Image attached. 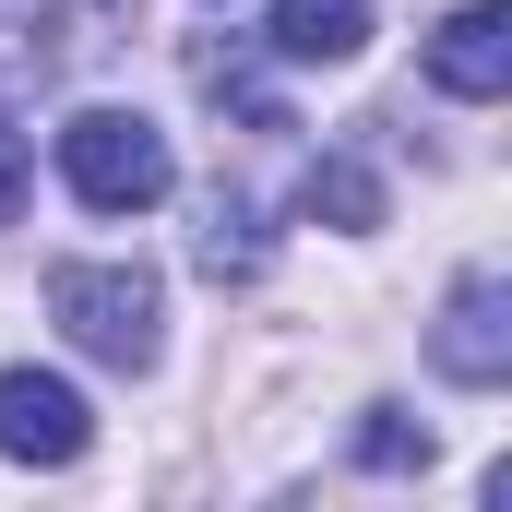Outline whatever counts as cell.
<instances>
[{
  "mask_svg": "<svg viewBox=\"0 0 512 512\" xmlns=\"http://www.w3.org/2000/svg\"><path fill=\"white\" fill-rule=\"evenodd\" d=\"M298 203H310V215H334V227H382V179H370L358 155H322Z\"/></svg>",
  "mask_w": 512,
  "mask_h": 512,
  "instance_id": "cell-8",
  "label": "cell"
},
{
  "mask_svg": "<svg viewBox=\"0 0 512 512\" xmlns=\"http://www.w3.org/2000/svg\"><path fill=\"white\" fill-rule=\"evenodd\" d=\"M262 48L298 60V72L358 60V48H370V0H274V36H262Z\"/></svg>",
  "mask_w": 512,
  "mask_h": 512,
  "instance_id": "cell-6",
  "label": "cell"
},
{
  "mask_svg": "<svg viewBox=\"0 0 512 512\" xmlns=\"http://www.w3.org/2000/svg\"><path fill=\"white\" fill-rule=\"evenodd\" d=\"M429 370L465 393L512 382V274L501 262H465L453 274V298H441V322H429Z\"/></svg>",
  "mask_w": 512,
  "mask_h": 512,
  "instance_id": "cell-3",
  "label": "cell"
},
{
  "mask_svg": "<svg viewBox=\"0 0 512 512\" xmlns=\"http://www.w3.org/2000/svg\"><path fill=\"white\" fill-rule=\"evenodd\" d=\"M84 441H96V417L60 370H0V453L12 465H72Z\"/></svg>",
  "mask_w": 512,
  "mask_h": 512,
  "instance_id": "cell-4",
  "label": "cell"
},
{
  "mask_svg": "<svg viewBox=\"0 0 512 512\" xmlns=\"http://www.w3.org/2000/svg\"><path fill=\"white\" fill-rule=\"evenodd\" d=\"M60 179H72V203L84 215H143V203H167V131L131 120V108H72L60 120Z\"/></svg>",
  "mask_w": 512,
  "mask_h": 512,
  "instance_id": "cell-1",
  "label": "cell"
},
{
  "mask_svg": "<svg viewBox=\"0 0 512 512\" xmlns=\"http://www.w3.org/2000/svg\"><path fill=\"white\" fill-rule=\"evenodd\" d=\"M12 215H24V143L0 131V227H12Z\"/></svg>",
  "mask_w": 512,
  "mask_h": 512,
  "instance_id": "cell-10",
  "label": "cell"
},
{
  "mask_svg": "<svg viewBox=\"0 0 512 512\" xmlns=\"http://www.w3.org/2000/svg\"><path fill=\"white\" fill-rule=\"evenodd\" d=\"M358 453H370L382 477H405V465H429V429H405V405H370V429H358Z\"/></svg>",
  "mask_w": 512,
  "mask_h": 512,
  "instance_id": "cell-9",
  "label": "cell"
},
{
  "mask_svg": "<svg viewBox=\"0 0 512 512\" xmlns=\"http://www.w3.org/2000/svg\"><path fill=\"white\" fill-rule=\"evenodd\" d=\"M48 322L108 370H155V274L143 262H48Z\"/></svg>",
  "mask_w": 512,
  "mask_h": 512,
  "instance_id": "cell-2",
  "label": "cell"
},
{
  "mask_svg": "<svg viewBox=\"0 0 512 512\" xmlns=\"http://www.w3.org/2000/svg\"><path fill=\"white\" fill-rule=\"evenodd\" d=\"M429 84L465 96V108H489V96L512 84V12H501V0H465V12L429 36Z\"/></svg>",
  "mask_w": 512,
  "mask_h": 512,
  "instance_id": "cell-5",
  "label": "cell"
},
{
  "mask_svg": "<svg viewBox=\"0 0 512 512\" xmlns=\"http://www.w3.org/2000/svg\"><path fill=\"white\" fill-rule=\"evenodd\" d=\"M191 262H203L215 286H251V274H262V215L239 203V191H215V203H203V239H191Z\"/></svg>",
  "mask_w": 512,
  "mask_h": 512,
  "instance_id": "cell-7",
  "label": "cell"
}]
</instances>
